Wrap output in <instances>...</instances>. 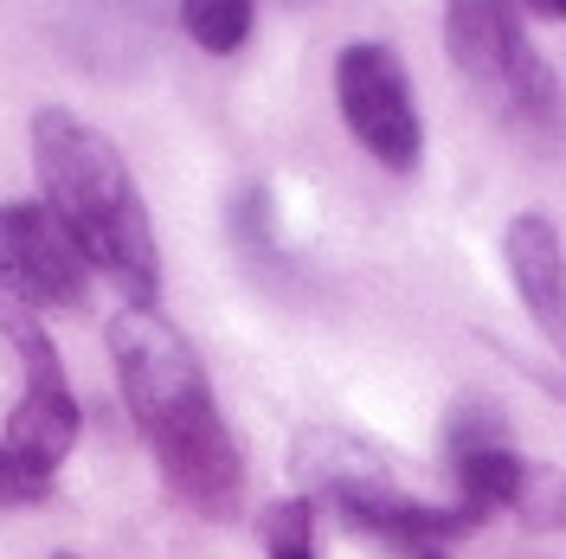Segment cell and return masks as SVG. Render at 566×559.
<instances>
[{
  "label": "cell",
  "instance_id": "6da1fadb",
  "mask_svg": "<svg viewBox=\"0 0 566 559\" xmlns=\"http://www.w3.org/2000/svg\"><path fill=\"white\" fill-rule=\"evenodd\" d=\"M109 354H116L129 419L148 437L168 489L180 502H193L200 515L226 521L245 495V463H239V444L212 405V380L193 341L155 303H123L109 315Z\"/></svg>",
  "mask_w": 566,
  "mask_h": 559
},
{
  "label": "cell",
  "instance_id": "7a4b0ae2",
  "mask_svg": "<svg viewBox=\"0 0 566 559\" xmlns=\"http://www.w3.org/2000/svg\"><path fill=\"white\" fill-rule=\"evenodd\" d=\"M33 168L45 187V207L65 225L84 264L104 271L129 303H148L161 283V251H155V225L136 193L129 161L116 155L104 129H91L71 109H39L33 116Z\"/></svg>",
  "mask_w": 566,
  "mask_h": 559
},
{
  "label": "cell",
  "instance_id": "3957f363",
  "mask_svg": "<svg viewBox=\"0 0 566 559\" xmlns=\"http://www.w3.org/2000/svg\"><path fill=\"white\" fill-rule=\"evenodd\" d=\"M444 45L458 77L515 136L547 141L560 129V84L522 33L515 0H444Z\"/></svg>",
  "mask_w": 566,
  "mask_h": 559
},
{
  "label": "cell",
  "instance_id": "277c9868",
  "mask_svg": "<svg viewBox=\"0 0 566 559\" xmlns=\"http://www.w3.org/2000/svg\"><path fill=\"white\" fill-rule=\"evenodd\" d=\"M0 335L20 348V367H27V392H20V405L7 419V456L27 476L52 483L59 463L71 456V444H77V399H71V380L59 367V354H52V341H45V328H39V315L27 303H13L7 289H0Z\"/></svg>",
  "mask_w": 566,
  "mask_h": 559
},
{
  "label": "cell",
  "instance_id": "5b68a950",
  "mask_svg": "<svg viewBox=\"0 0 566 559\" xmlns=\"http://www.w3.org/2000/svg\"><path fill=\"white\" fill-rule=\"evenodd\" d=\"M335 97H342V116H348L354 141L392 168V175H412L424 155V123L419 104H412V77L399 65V52L380 45V39H354L335 65Z\"/></svg>",
  "mask_w": 566,
  "mask_h": 559
},
{
  "label": "cell",
  "instance_id": "8992f818",
  "mask_svg": "<svg viewBox=\"0 0 566 559\" xmlns=\"http://www.w3.org/2000/svg\"><path fill=\"white\" fill-rule=\"evenodd\" d=\"M91 264L45 200L0 207V289L27 309H77L91 296Z\"/></svg>",
  "mask_w": 566,
  "mask_h": 559
},
{
  "label": "cell",
  "instance_id": "52a82bcc",
  "mask_svg": "<svg viewBox=\"0 0 566 559\" xmlns=\"http://www.w3.org/2000/svg\"><path fill=\"white\" fill-rule=\"evenodd\" d=\"M451 476H458L463 508L490 521L495 508H515V495L528 483V456L502 437V424L483 405H463L451 424Z\"/></svg>",
  "mask_w": 566,
  "mask_h": 559
},
{
  "label": "cell",
  "instance_id": "ba28073f",
  "mask_svg": "<svg viewBox=\"0 0 566 559\" xmlns=\"http://www.w3.org/2000/svg\"><path fill=\"white\" fill-rule=\"evenodd\" d=\"M502 264H509V283H515L522 309L534 315V328L566 354V251H560L554 219H541V212L509 219V232H502Z\"/></svg>",
  "mask_w": 566,
  "mask_h": 559
},
{
  "label": "cell",
  "instance_id": "9c48e42d",
  "mask_svg": "<svg viewBox=\"0 0 566 559\" xmlns=\"http://www.w3.org/2000/svg\"><path fill=\"white\" fill-rule=\"evenodd\" d=\"M251 13H258V0H180V27L187 39L212 52V59H226V52H239L251 33Z\"/></svg>",
  "mask_w": 566,
  "mask_h": 559
},
{
  "label": "cell",
  "instance_id": "30bf717a",
  "mask_svg": "<svg viewBox=\"0 0 566 559\" xmlns=\"http://www.w3.org/2000/svg\"><path fill=\"white\" fill-rule=\"evenodd\" d=\"M515 508H528V521L541 527H566V476H541L528 470V483L515 495Z\"/></svg>",
  "mask_w": 566,
  "mask_h": 559
},
{
  "label": "cell",
  "instance_id": "8fae6325",
  "mask_svg": "<svg viewBox=\"0 0 566 559\" xmlns=\"http://www.w3.org/2000/svg\"><path fill=\"white\" fill-rule=\"evenodd\" d=\"M45 495H52V483L27 476V470L7 456V444H0V502H7V508H33V502H45Z\"/></svg>",
  "mask_w": 566,
  "mask_h": 559
},
{
  "label": "cell",
  "instance_id": "7c38bea8",
  "mask_svg": "<svg viewBox=\"0 0 566 559\" xmlns=\"http://www.w3.org/2000/svg\"><path fill=\"white\" fill-rule=\"evenodd\" d=\"M541 13H554V20H566V0H534Z\"/></svg>",
  "mask_w": 566,
  "mask_h": 559
},
{
  "label": "cell",
  "instance_id": "4fadbf2b",
  "mask_svg": "<svg viewBox=\"0 0 566 559\" xmlns=\"http://www.w3.org/2000/svg\"><path fill=\"white\" fill-rule=\"evenodd\" d=\"M271 559H316L310 547H283V553H271Z\"/></svg>",
  "mask_w": 566,
  "mask_h": 559
},
{
  "label": "cell",
  "instance_id": "5bb4252c",
  "mask_svg": "<svg viewBox=\"0 0 566 559\" xmlns=\"http://www.w3.org/2000/svg\"><path fill=\"white\" fill-rule=\"evenodd\" d=\"M52 559H77V553H52Z\"/></svg>",
  "mask_w": 566,
  "mask_h": 559
}]
</instances>
